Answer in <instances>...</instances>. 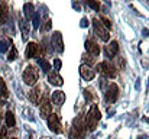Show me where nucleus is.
I'll return each instance as SVG.
<instances>
[{
    "label": "nucleus",
    "instance_id": "nucleus-28",
    "mask_svg": "<svg viewBox=\"0 0 149 139\" xmlns=\"http://www.w3.org/2000/svg\"><path fill=\"white\" fill-rule=\"evenodd\" d=\"M119 65H120V68L125 67V59H123V58H119Z\"/></svg>",
    "mask_w": 149,
    "mask_h": 139
},
{
    "label": "nucleus",
    "instance_id": "nucleus-30",
    "mask_svg": "<svg viewBox=\"0 0 149 139\" xmlns=\"http://www.w3.org/2000/svg\"><path fill=\"white\" fill-rule=\"evenodd\" d=\"M148 1H149V0H148Z\"/></svg>",
    "mask_w": 149,
    "mask_h": 139
},
{
    "label": "nucleus",
    "instance_id": "nucleus-2",
    "mask_svg": "<svg viewBox=\"0 0 149 139\" xmlns=\"http://www.w3.org/2000/svg\"><path fill=\"white\" fill-rule=\"evenodd\" d=\"M84 133H86V123H84L83 117H78L74 120V125L70 132V139H83Z\"/></svg>",
    "mask_w": 149,
    "mask_h": 139
},
{
    "label": "nucleus",
    "instance_id": "nucleus-5",
    "mask_svg": "<svg viewBox=\"0 0 149 139\" xmlns=\"http://www.w3.org/2000/svg\"><path fill=\"white\" fill-rule=\"evenodd\" d=\"M48 126L54 133H61L62 132V125H61L59 116L55 115V113H51L48 116Z\"/></svg>",
    "mask_w": 149,
    "mask_h": 139
},
{
    "label": "nucleus",
    "instance_id": "nucleus-18",
    "mask_svg": "<svg viewBox=\"0 0 149 139\" xmlns=\"http://www.w3.org/2000/svg\"><path fill=\"white\" fill-rule=\"evenodd\" d=\"M15 123H16V120H15L13 113H12V112H7V113H6V126H7V128H13Z\"/></svg>",
    "mask_w": 149,
    "mask_h": 139
},
{
    "label": "nucleus",
    "instance_id": "nucleus-12",
    "mask_svg": "<svg viewBox=\"0 0 149 139\" xmlns=\"http://www.w3.org/2000/svg\"><path fill=\"white\" fill-rule=\"evenodd\" d=\"M39 115H41L42 119H48V116L51 115V101L48 98L42 100V104H41V109H39Z\"/></svg>",
    "mask_w": 149,
    "mask_h": 139
},
{
    "label": "nucleus",
    "instance_id": "nucleus-4",
    "mask_svg": "<svg viewBox=\"0 0 149 139\" xmlns=\"http://www.w3.org/2000/svg\"><path fill=\"white\" fill-rule=\"evenodd\" d=\"M97 71H99L100 74H103L104 77H107V78H114V77H116V70H114V67H113L110 62H107V61L97 64Z\"/></svg>",
    "mask_w": 149,
    "mask_h": 139
},
{
    "label": "nucleus",
    "instance_id": "nucleus-21",
    "mask_svg": "<svg viewBox=\"0 0 149 139\" xmlns=\"http://www.w3.org/2000/svg\"><path fill=\"white\" fill-rule=\"evenodd\" d=\"M39 65L44 68V71H45V73H49L51 64L48 62V61H47V59H44V58H42V59H39Z\"/></svg>",
    "mask_w": 149,
    "mask_h": 139
},
{
    "label": "nucleus",
    "instance_id": "nucleus-8",
    "mask_svg": "<svg viewBox=\"0 0 149 139\" xmlns=\"http://www.w3.org/2000/svg\"><path fill=\"white\" fill-rule=\"evenodd\" d=\"M29 98L33 104H39L42 101V87L41 86H35L31 93H29Z\"/></svg>",
    "mask_w": 149,
    "mask_h": 139
},
{
    "label": "nucleus",
    "instance_id": "nucleus-17",
    "mask_svg": "<svg viewBox=\"0 0 149 139\" xmlns=\"http://www.w3.org/2000/svg\"><path fill=\"white\" fill-rule=\"evenodd\" d=\"M117 52H119V46H117V42H116V41H111L109 45L106 46V54H107V57H114V55H117Z\"/></svg>",
    "mask_w": 149,
    "mask_h": 139
},
{
    "label": "nucleus",
    "instance_id": "nucleus-14",
    "mask_svg": "<svg viewBox=\"0 0 149 139\" xmlns=\"http://www.w3.org/2000/svg\"><path fill=\"white\" fill-rule=\"evenodd\" d=\"M48 80H49V83L52 86H56V87H61L62 84H64V80H62V77L56 73V71H54V73H49V75H48Z\"/></svg>",
    "mask_w": 149,
    "mask_h": 139
},
{
    "label": "nucleus",
    "instance_id": "nucleus-10",
    "mask_svg": "<svg viewBox=\"0 0 149 139\" xmlns=\"http://www.w3.org/2000/svg\"><path fill=\"white\" fill-rule=\"evenodd\" d=\"M52 46H54V49L56 51V52H62L64 51V42H62V35L59 34V32H55L54 35H52Z\"/></svg>",
    "mask_w": 149,
    "mask_h": 139
},
{
    "label": "nucleus",
    "instance_id": "nucleus-9",
    "mask_svg": "<svg viewBox=\"0 0 149 139\" xmlns=\"http://www.w3.org/2000/svg\"><path fill=\"white\" fill-rule=\"evenodd\" d=\"M80 74H81V77H83L84 80H87V81H91V80L96 77V71H94L90 65H81V67H80Z\"/></svg>",
    "mask_w": 149,
    "mask_h": 139
},
{
    "label": "nucleus",
    "instance_id": "nucleus-27",
    "mask_svg": "<svg viewBox=\"0 0 149 139\" xmlns=\"http://www.w3.org/2000/svg\"><path fill=\"white\" fill-rule=\"evenodd\" d=\"M59 68H61V61L55 59V70H59Z\"/></svg>",
    "mask_w": 149,
    "mask_h": 139
},
{
    "label": "nucleus",
    "instance_id": "nucleus-15",
    "mask_svg": "<svg viewBox=\"0 0 149 139\" xmlns=\"http://www.w3.org/2000/svg\"><path fill=\"white\" fill-rule=\"evenodd\" d=\"M86 49L88 54H91L93 57H97L100 55V46L94 42V41H87L86 42Z\"/></svg>",
    "mask_w": 149,
    "mask_h": 139
},
{
    "label": "nucleus",
    "instance_id": "nucleus-29",
    "mask_svg": "<svg viewBox=\"0 0 149 139\" xmlns=\"http://www.w3.org/2000/svg\"><path fill=\"white\" fill-rule=\"evenodd\" d=\"M10 139H16V138H10Z\"/></svg>",
    "mask_w": 149,
    "mask_h": 139
},
{
    "label": "nucleus",
    "instance_id": "nucleus-3",
    "mask_svg": "<svg viewBox=\"0 0 149 139\" xmlns=\"http://www.w3.org/2000/svg\"><path fill=\"white\" fill-rule=\"evenodd\" d=\"M39 78V71L36 70V67L33 65H28L23 71V81L28 84V86H32L38 81Z\"/></svg>",
    "mask_w": 149,
    "mask_h": 139
},
{
    "label": "nucleus",
    "instance_id": "nucleus-11",
    "mask_svg": "<svg viewBox=\"0 0 149 139\" xmlns=\"http://www.w3.org/2000/svg\"><path fill=\"white\" fill-rule=\"evenodd\" d=\"M25 55H26V58H35V57H38L39 55V46H38V44H35V42L28 44L26 51H25Z\"/></svg>",
    "mask_w": 149,
    "mask_h": 139
},
{
    "label": "nucleus",
    "instance_id": "nucleus-13",
    "mask_svg": "<svg viewBox=\"0 0 149 139\" xmlns=\"http://www.w3.org/2000/svg\"><path fill=\"white\" fill-rule=\"evenodd\" d=\"M7 15H9L7 3L4 0H0V26L4 25V22L7 20Z\"/></svg>",
    "mask_w": 149,
    "mask_h": 139
},
{
    "label": "nucleus",
    "instance_id": "nucleus-16",
    "mask_svg": "<svg viewBox=\"0 0 149 139\" xmlns=\"http://www.w3.org/2000/svg\"><path fill=\"white\" fill-rule=\"evenodd\" d=\"M64 101H65V93H64V92L58 90V92L52 93V103H54V104L61 106Z\"/></svg>",
    "mask_w": 149,
    "mask_h": 139
},
{
    "label": "nucleus",
    "instance_id": "nucleus-22",
    "mask_svg": "<svg viewBox=\"0 0 149 139\" xmlns=\"http://www.w3.org/2000/svg\"><path fill=\"white\" fill-rule=\"evenodd\" d=\"M86 3H87L90 7H93V9H96V10H100V3L97 0H86Z\"/></svg>",
    "mask_w": 149,
    "mask_h": 139
},
{
    "label": "nucleus",
    "instance_id": "nucleus-6",
    "mask_svg": "<svg viewBox=\"0 0 149 139\" xmlns=\"http://www.w3.org/2000/svg\"><path fill=\"white\" fill-rule=\"evenodd\" d=\"M93 25H94V31H96V34H97V36H100L103 41H109L110 39V34H109V29L104 26V25H101V22H100L99 19H94L93 20Z\"/></svg>",
    "mask_w": 149,
    "mask_h": 139
},
{
    "label": "nucleus",
    "instance_id": "nucleus-20",
    "mask_svg": "<svg viewBox=\"0 0 149 139\" xmlns=\"http://www.w3.org/2000/svg\"><path fill=\"white\" fill-rule=\"evenodd\" d=\"M25 16H26V19H31L33 16V6L31 3L25 4Z\"/></svg>",
    "mask_w": 149,
    "mask_h": 139
},
{
    "label": "nucleus",
    "instance_id": "nucleus-24",
    "mask_svg": "<svg viewBox=\"0 0 149 139\" xmlns=\"http://www.w3.org/2000/svg\"><path fill=\"white\" fill-rule=\"evenodd\" d=\"M16 54H17L16 48H15V46H12V48H10V52L7 54V59H9V61H13V59L16 58Z\"/></svg>",
    "mask_w": 149,
    "mask_h": 139
},
{
    "label": "nucleus",
    "instance_id": "nucleus-26",
    "mask_svg": "<svg viewBox=\"0 0 149 139\" xmlns=\"http://www.w3.org/2000/svg\"><path fill=\"white\" fill-rule=\"evenodd\" d=\"M49 29H51V20H47L45 25L41 28V31H42V32H47V31H49Z\"/></svg>",
    "mask_w": 149,
    "mask_h": 139
},
{
    "label": "nucleus",
    "instance_id": "nucleus-7",
    "mask_svg": "<svg viewBox=\"0 0 149 139\" xmlns=\"http://www.w3.org/2000/svg\"><path fill=\"white\" fill-rule=\"evenodd\" d=\"M117 97H119V87H117L114 83H111V84L109 86L107 92H106V100H107L109 103H114V101L117 100Z\"/></svg>",
    "mask_w": 149,
    "mask_h": 139
},
{
    "label": "nucleus",
    "instance_id": "nucleus-1",
    "mask_svg": "<svg viewBox=\"0 0 149 139\" xmlns=\"http://www.w3.org/2000/svg\"><path fill=\"white\" fill-rule=\"evenodd\" d=\"M100 117H101V115H100V110L99 107H97V104H93L91 106V109H90V112H88V115L86 116V128L87 129H90V131H94L96 128H97V123L100 122Z\"/></svg>",
    "mask_w": 149,
    "mask_h": 139
},
{
    "label": "nucleus",
    "instance_id": "nucleus-25",
    "mask_svg": "<svg viewBox=\"0 0 149 139\" xmlns=\"http://www.w3.org/2000/svg\"><path fill=\"white\" fill-rule=\"evenodd\" d=\"M101 22L104 23V26H106L107 29H110V28H111V22H110L107 17H101Z\"/></svg>",
    "mask_w": 149,
    "mask_h": 139
},
{
    "label": "nucleus",
    "instance_id": "nucleus-23",
    "mask_svg": "<svg viewBox=\"0 0 149 139\" xmlns=\"http://www.w3.org/2000/svg\"><path fill=\"white\" fill-rule=\"evenodd\" d=\"M20 28H22V34H23V39L26 41V38H28V28H26V22H23V20H20Z\"/></svg>",
    "mask_w": 149,
    "mask_h": 139
},
{
    "label": "nucleus",
    "instance_id": "nucleus-19",
    "mask_svg": "<svg viewBox=\"0 0 149 139\" xmlns=\"http://www.w3.org/2000/svg\"><path fill=\"white\" fill-rule=\"evenodd\" d=\"M0 96L3 98L9 97V92H7V87H6V83H4L3 78H0Z\"/></svg>",
    "mask_w": 149,
    "mask_h": 139
}]
</instances>
